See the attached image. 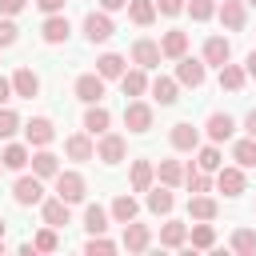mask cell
<instances>
[{
    "instance_id": "cell-1",
    "label": "cell",
    "mask_w": 256,
    "mask_h": 256,
    "mask_svg": "<svg viewBox=\"0 0 256 256\" xmlns=\"http://www.w3.org/2000/svg\"><path fill=\"white\" fill-rule=\"evenodd\" d=\"M12 200H16L20 208H32V204H40V200H44L40 176H36V172H32V176H20V180L12 184Z\"/></svg>"
},
{
    "instance_id": "cell-2",
    "label": "cell",
    "mask_w": 256,
    "mask_h": 256,
    "mask_svg": "<svg viewBox=\"0 0 256 256\" xmlns=\"http://www.w3.org/2000/svg\"><path fill=\"white\" fill-rule=\"evenodd\" d=\"M56 196L68 200V204L84 200V176L80 172H56Z\"/></svg>"
},
{
    "instance_id": "cell-3",
    "label": "cell",
    "mask_w": 256,
    "mask_h": 256,
    "mask_svg": "<svg viewBox=\"0 0 256 256\" xmlns=\"http://www.w3.org/2000/svg\"><path fill=\"white\" fill-rule=\"evenodd\" d=\"M112 32H116V28H112V20H108L104 12H88V16H84V36H88L92 44H104Z\"/></svg>"
},
{
    "instance_id": "cell-4",
    "label": "cell",
    "mask_w": 256,
    "mask_h": 256,
    "mask_svg": "<svg viewBox=\"0 0 256 256\" xmlns=\"http://www.w3.org/2000/svg\"><path fill=\"white\" fill-rule=\"evenodd\" d=\"M100 96H104V76H100V72H88V76L76 80V100H84V104H100Z\"/></svg>"
},
{
    "instance_id": "cell-5",
    "label": "cell",
    "mask_w": 256,
    "mask_h": 256,
    "mask_svg": "<svg viewBox=\"0 0 256 256\" xmlns=\"http://www.w3.org/2000/svg\"><path fill=\"white\" fill-rule=\"evenodd\" d=\"M124 128H128V132H148V128H152V108L140 104V100H132V104L124 108Z\"/></svg>"
},
{
    "instance_id": "cell-6",
    "label": "cell",
    "mask_w": 256,
    "mask_h": 256,
    "mask_svg": "<svg viewBox=\"0 0 256 256\" xmlns=\"http://www.w3.org/2000/svg\"><path fill=\"white\" fill-rule=\"evenodd\" d=\"M124 152H128V144H124V136H116V132H108V136H100V148H96V160H104V164H120V160H124Z\"/></svg>"
},
{
    "instance_id": "cell-7",
    "label": "cell",
    "mask_w": 256,
    "mask_h": 256,
    "mask_svg": "<svg viewBox=\"0 0 256 256\" xmlns=\"http://www.w3.org/2000/svg\"><path fill=\"white\" fill-rule=\"evenodd\" d=\"M152 244V232H148V224H136V220H128L124 224V248L128 252H144Z\"/></svg>"
},
{
    "instance_id": "cell-8",
    "label": "cell",
    "mask_w": 256,
    "mask_h": 256,
    "mask_svg": "<svg viewBox=\"0 0 256 256\" xmlns=\"http://www.w3.org/2000/svg\"><path fill=\"white\" fill-rule=\"evenodd\" d=\"M228 56H232V44L224 40V36H208L204 40V64H228Z\"/></svg>"
},
{
    "instance_id": "cell-9",
    "label": "cell",
    "mask_w": 256,
    "mask_h": 256,
    "mask_svg": "<svg viewBox=\"0 0 256 256\" xmlns=\"http://www.w3.org/2000/svg\"><path fill=\"white\" fill-rule=\"evenodd\" d=\"M176 80H180V84H188V88H200V84H204V64H200V60L180 56V64H176Z\"/></svg>"
},
{
    "instance_id": "cell-10",
    "label": "cell",
    "mask_w": 256,
    "mask_h": 256,
    "mask_svg": "<svg viewBox=\"0 0 256 256\" xmlns=\"http://www.w3.org/2000/svg\"><path fill=\"white\" fill-rule=\"evenodd\" d=\"M12 92L24 96V100H32V96L40 92V76H36L32 68H16V76H12Z\"/></svg>"
},
{
    "instance_id": "cell-11",
    "label": "cell",
    "mask_w": 256,
    "mask_h": 256,
    "mask_svg": "<svg viewBox=\"0 0 256 256\" xmlns=\"http://www.w3.org/2000/svg\"><path fill=\"white\" fill-rule=\"evenodd\" d=\"M184 52H188V32H180V28L164 32V40H160V56H172V60H180Z\"/></svg>"
},
{
    "instance_id": "cell-12",
    "label": "cell",
    "mask_w": 256,
    "mask_h": 256,
    "mask_svg": "<svg viewBox=\"0 0 256 256\" xmlns=\"http://www.w3.org/2000/svg\"><path fill=\"white\" fill-rule=\"evenodd\" d=\"M200 144V132L188 124V120H180V124H172V148H180V152H192Z\"/></svg>"
},
{
    "instance_id": "cell-13",
    "label": "cell",
    "mask_w": 256,
    "mask_h": 256,
    "mask_svg": "<svg viewBox=\"0 0 256 256\" xmlns=\"http://www.w3.org/2000/svg\"><path fill=\"white\" fill-rule=\"evenodd\" d=\"M216 184L224 196H240L244 192V172L240 168H216Z\"/></svg>"
},
{
    "instance_id": "cell-14",
    "label": "cell",
    "mask_w": 256,
    "mask_h": 256,
    "mask_svg": "<svg viewBox=\"0 0 256 256\" xmlns=\"http://www.w3.org/2000/svg\"><path fill=\"white\" fill-rule=\"evenodd\" d=\"M132 60H136L140 68H156V64H160V44H152V40H136V44H132Z\"/></svg>"
},
{
    "instance_id": "cell-15",
    "label": "cell",
    "mask_w": 256,
    "mask_h": 256,
    "mask_svg": "<svg viewBox=\"0 0 256 256\" xmlns=\"http://www.w3.org/2000/svg\"><path fill=\"white\" fill-rule=\"evenodd\" d=\"M24 132H28V140H32L36 148L52 144V136H56V128H52V120H48V116H36V120H32V124H28Z\"/></svg>"
},
{
    "instance_id": "cell-16",
    "label": "cell",
    "mask_w": 256,
    "mask_h": 256,
    "mask_svg": "<svg viewBox=\"0 0 256 256\" xmlns=\"http://www.w3.org/2000/svg\"><path fill=\"white\" fill-rule=\"evenodd\" d=\"M96 72H100L104 80H120V76H124V56H120V52H104V56L96 60Z\"/></svg>"
},
{
    "instance_id": "cell-17",
    "label": "cell",
    "mask_w": 256,
    "mask_h": 256,
    "mask_svg": "<svg viewBox=\"0 0 256 256\" xmlns=\"http://www.w3.org/2000/svg\"><path fill=\"white\" fill-rule=\"evenodd\" d=\"M204 128H208V136L220 144V140H228V136H232V128H236V124H232V116H228V112H212Z\"/></svg>"
},
{
    "instance_id": "cell-18",
    "label": "cell",
    "mask_w": 256,
    "mask_h": 256,
    "mask_svg": "<svg viewBox=\"0 0 256 256\" xmlns=\"http://www.w3.org/2000/svg\"><path fill=\"white\" fill-rule=\"evenodd\" d=\"M40 212H44V224H52V228H64L68 224V200H60V196L56 200H44Z\"/></svg>"
},
{
    "instance_id": "cell-19",
    "label": "cell",
    "mask_w": 256,
    "mask_h": 256,
    "mask_svg": "<svg viewBox=\"0 0 256 256\" xmlns=\"http://www.w3.org/2000/svg\"><path fill=\"white\" fill-rule=\"evenodd\" d=\"M68 32H72V28H68V20H64V16H56V12H52V16L44 20V40H48V44H64V40H68Z\"/></svg>"
},
{
    "instance_id": "cell-20",
    "label": "cell",
    "mask_w": 256,
    "mask_h": 256,
    "mask_svg": "<svg viewBox=\"0 0 256 256\" xmlns=\"http://www.w3.org/2000/svg\"><path fill=\"white\" fill-rule=\"evenodd\" d=\"M188 212H192V220H216V212H220V208H216V200H212V196H200V192H196V196L188 200Z\"/></svg>"
},
{
    "instance_id": "cell-21",
    "label": "cell",
    "mask_w": 256,
    "mask_h": 256,
    "mask_svg": "<svg viewBox=\"0 0 256 256\" xmlns=\"http://www.w3.org/2000/svg\"><path fill=\"white\" fill-rule=\"evenodd\" d=\"M220 20H224L232 32H240V28H244V0H224V4H220Z\"/></svg>"
},
{
    "instance_id": "cell-22",
    "label": "cell",
    "mask_w": 256,
    "mask_h": 256,
    "mask_svg": "<svg viewBox=\"0 0 256 256\" xmlns=\"http://www.w3.org/2000/svg\"><path fill=\"white\" fill-rule=\"evenodd\" d=\"M64 152H68L72 160H92V156H96V148H92L88 136H68V140H64Z\"/></svg>"
},
{
    "instance_id": "cell-23",
    "label": "cell",
    "mask_w": 256,
    "mask_h": 256,
    "mask_svg": "<svg viewBox=\"0 0 256 256\" xmlns=\"http://www.w3.org/2000/svg\"><path fill=\"white\" fill-rule=\"evenodd\" d=\"M152 164L148 160H132V192H148L152 188Z\"/></svg>"
},
{
    "instance_id": "cell-24",
    "label": "cell",
    "mask_w": 256,
    "mask_h": 256,
    "mask_svg": "<svg viewBox=\"0 0 256 256\" xmlns=\"http://www.w3.org/2000/svg\"><path fill=\"white\" fill-rule=\"evenodd\" d=\"M172 204H176V196L168 192V184H164V188H148V208H152L156 216L172 212Z\"/></svg>"
},
{
    "instance_id": "cell-25",
    "label": "cell",
    "mask_w": 256,
    "mask_h": 256,
    "mask_svg": "<svg viewBox=\"0 0 256 256\" xmlns=\"http://www.w3.org/2000/svg\"><path fill=\"white\" fill-rule=\"evenodd\" d=\"M136 212H140V204H136L132 196H116V200H112V220H116V224L136 220Z\"/></svg>"
},
{
    "instance_id": "cell-26",
    "label": "cell",
    "mask_w": 256,
    "mask_h": 256,
    "mask_svg": "<svg viewBox=\"0 0 256 256\" xmlns=\"http://www.w3.org/2000/svg\"><path fill=\"white\" fill-rule=\"evenodd\" d=\"M184 240H188V228H184L180 220H168V224L160 228V244H164V248H180Z\"/></svg>"
},
{
    "instance_id": "cell-27",
    "label": "cell",
    "mask_w": 256,
    "mask_h": 256,
    "mask_svg": "<svg viewBox=\"0 0 256 256\" xmlns=\"http://www.w3.org/2000/svg\"><path fill=\"white\" fill-rule=\"evenodd\" d=\"M128 16H132V24H152L156 20V4L152 0H128Z\"/></svg>"
},
{
    "instance_id": "cell-28",
    "label": "cell",
    "mask_w": 256,
    "mask_h": 256,
    "mask_svg": "<svg viewBox=\"0 0 256 256\" xmlns=\"http://www.w3.org/2000/svg\"><path fill=\"white\" fill-rule=\"evenodd\" d=\"M244 68H236V64H220V88H228V92H240L244 88Z\"/></svg>"
},
{
    "instance_id": "cell-29",
    "label": "cell",
    "mask_w": 256,
    "mask_h": 256,
    "mask_svg": "<svg viewBox=\"0 0 256 256\" xmlns=\"http://www.w3.org/2000/svg\"><path fill=\"white\" fill-rule=\"evenodd\" d=\"M24 164H28V148H24V144H8V148H4V156H0V168L20 172Z\"/></svg>"
},
{
    "instance_id": "cell-30",
    "label": "cell",
    "mask_w": 256,
    "mask_h": 256,
    "mask_svg": "<svg viewBox=\"0 0 256 256\" xmlns=\"http://www.w3.org/2000/svg\"><path fill=\"white\" fill-rule=\"evenodd\" d=\"M32 172L44 180V176H56V172H60V164H56V156H52L48 148H40V152L32 156Z\"/></svg>"
},
{
    "instance_id": "cell-31",
    "label": "cell",
    "mask_w": 256,
    "mask_h": 256,
    "mask_svg": "<svg viewBox=\"0 0 256 256\" xmlns=\"http://www.w3.org/2000/svg\"><path fill=\"white\" fill-rule=\"evenodd\" d=\"M120 88H124V96H144V88H148V80H144V68H136V72H124V76H120Z\"/></svg>"
},
{
    "instance_id": "cell-32",
    "label": "cell",
    "mask_w": 256,
    "mask_h": 256,
    "mask_svg": "<svg viewBox=\"0 0 256 256\" xmlns=\"http://www.w3.org/2000/svg\"><path fill=\"white\" fill-rule=\"evenodd\" d=\"M108 120H112V116H108V108H100V104H92V108L84 112V128H88L92 136H96V132H104V128H108Z\"/></svg>"
},
{
    "instance_id": "cell-33",
    "label": "cell",
    "mask_w": 256,
    "mask_h": 256,
    "mask_svg": "<svg viewBox=\"0 0 256 256\" xmlns=\"http://www.w3.org/2000/svg\"><path fill=\"white\" fill-rule=\"evenodd\" d=\"M84 228H88L92 236H100V232L108 228V212H104L100 204H88V212H84Z\"/></svg>"
},
{
    "instance_id": "cell-34",
    "label": "cell",
    "mask_w": 256,
    "mask_h": 256,
    "mask_svg": "<svg viewBox=\"0 0 256 256\" xmlns=\"http://www.w3.org/2000/svg\"><path fill=\"white\" fill-rule=\"evenodd\" d=\"M232 160H236L240 168H252V164H256V140H252V136H248V140H236Z\"/></svg>"
},
{
    "instance_id": "cell-35",
    "label": "cell",
    "mask_w": 256,
    "mask_h": 256,
    "mask_svg": "<svg viewBox=\"0 0 256 256\" xmlns=\"http://www.w3.org/2000/svg\"><path fill=\"white\" fill-rule=\"evenodd\" d=\"M152 96H156L160 104H176V80L156 76V80H152Z\"/></svg>"
},
{
    "instance_id": "cell-36",
    "label": "cell",
    "mask_w": 256,
    "mask_h": 256,
    "mask_svg": "<svg viewBox=\"0 0 256 256\" xmlns=\"http://www.w3.org/2000/svg\"><path fill=\"white\" fill-rule=\"evenodd\" d=\"M160 184H168V188H176L180 180H184V168H180V160H160Z\"/></svg>"
},
{
    "instance_id": "cell-37",
    "label": "cell",
    "mask_w": 256,
    "mask_h": 256,
    "mask_svg": "<svg viewBox=\"0 0 256 256\" xmlns=\"http://www.w3.org/2000/svg\"><path fill=\"white\" fill-rule=\"evenodd\" d=\"M232 248L244 252V256H256V232L252 228H236L232 232Z\"/></svg>"
},
{
    "instance_id": "cell-38",
    "label": "cell",
    "mask_w": 256,
    "mask_h": 256,
    "mask_svg": "<svg viewBox=\"0 0 256 256\" xmlns=\"http://www.w3.org/2000/svg\"><path fill=\"white\" fill-rule=\"evenodd\" d=\"M212 244H216L212 224H196V228H192V248H212Z\"/></svg>"
},
{
    "instance_id": "cell-39",
    "label": "cell",
    "mask_w": 256,
    "mask_h": 256,
    "mask_svg": "<svg viewBox=\"0 0 256 256\" xmlns=\"http://www.w3.org/2000/svg\"><path fill=\"white\" fill-rule=\"evenodd\" d=\"M56 244H60V240H56L52 224H48L44 232H36V240H32V248H36V252H56Z\"/></svg>"
},
{
    "instance_id": "cell-40",
    "label": "cell",
    "mask_w": 256,
    "mask_h": 256,
    "mask_svg": "<svg viewBox=\"0 0 256 256\" xmlns=\"http://www.w3.org/2000/svg\"><path fill=\"white\" fill-rule=\"evenodd\" d=\"M184 8L192 12V20H212V12H216V4H212V0H188Z\"/></svg>"
},
{
    "instance_id": "cell-41",
    "label": "cell",
    "mask_w": 256,
    "mask_h": 256,
    "mask_svg": "<svg viewBox=\"0 0 256 256\" xmlns=\"http://www.w3.org/2000/svg\"><path fill=\"white\" fill-rule=\"evenodd\" d=\"M196 164H200V172H216L220 168V152L216 148H200V160Z\"/></svg>"
},
{
    "instance_id": "cell-42",
    "label": "cell",
    "mask_w": 256,
    "mask_h": 256,
    "mask_svg": "<svg viewBox=\"0 0 256 256\" xmlns=\"http://www.w3.org/2000/svg\"><path fill=\"white\" fill-rule=\"evenodd\" d=\"M16 128H20V116L12 108H0V136H12Z\"/></svg>"
},
{
    "instance_id": "cell-43",
    "label": "cell",
    "mask_w": 256,
    "mask_h": 256,
    "mask_svg": "<svg viewBox=\"0 0 256 256\" xmlns=\"http://www.w3.org/2000/svg\"><path fill=\"white\" fill-rule=\"evenodd\" d=\"M184 180H188V188H192V192H208V184H212V180H208V172H192V168L184 172Z\"/></svg>"
},
{
    "instance_id": "cell-44",
    "label": "cell",
    "mask_w": 256,
    "mask_h": 256,
    "mask_svg": "<svg viewBox=\"0 0 256 256\" xmlns=\"http://www.w3.org/2000/svg\"><path fill=\"white\" fill-rule=\"evenodd\" d=\"M84 252H88V256H96V252H116V244L104 240V232H100V236H92V240L84 244Z\"/></svg>"
},
{
    "instance_id": "cell-45",
    "label": "cell",
    "mask_w": 256,
    "mask_h": 256,
    "mask_svg": "<svg viewBox=\"0 0 256 256\" xmlns=\"http://www.w3.org/2000/svg\"><path fill=\"white\" fill-rule=\"evenodd\" d=\"M16 32H20V28H16L12 20H0V48H8V44H16Z\"/></svg>"
},
{
    "instance_id": "cell-46",
    "label": "cell",
    "mask_w": 256,
    "mask_h": 256,
    "mask_svg": "<svg viewBox=\"0 0 256 256\" xmlns=\"http://www.w3.org/2000/svg\"><path fill=\"white\" fill-rule=\"evenodd\" d=\"M156 8H160L164 16H180V12H184V0H156Z\"/></svg>"
},
{
    "instance_id": "cell-47",
    "label": "cell",
    "mask_w": 256,
    "mask_h": 256,
    "mask_svg": "<svg viewBox=\"0 0 256 256\" xmlns=\"http://www.w3.org/2000/svg\"><path fill=\"white\" fill-rule=\"evenodd\" d=\"M24 4H28V0H0V12L16 16V12H24Z\"/></svg>"
},
{
    "instance_id": "cell-48",
    "label": "cell",
    "mask_w": 256,
    "mask_h": 256,
    "mask_svg": "<svg viewBox=\"0 0 256 256\" xmlns=\"http://www.w3.org/2000/svg\"><path fill=\"white\" fill-rule=\"evenodd\" d=\"M36 4H40V12H48V16H52V12H60V8H64V0H36Z\"/></svg>"
},
{
    "instance_id": "cell-49",
    "label": "cell",
    "mask_w": 256,
    "mask_h": 256,
    "mask_svg": "<svg viewBox=\"0 0 256 256\" xmlns=\"http://www.w3.org/2000/svg\"><path fill=\"white\" fill-rule=\"evenodd\" d=\"M8 100H12V80H4V76H0V108H4Z\"/></svg>"
},
{
    "instance_id": "cell-50",
    "label": "cell",
    "mask_w": 256,
    "mask_h": 256,
    "mask_svg": "<svg viewBox=\"0 0 256 256\" xmlns=\"http://www.w3.org/2000/svg\"><path fill=\"white\" fill-rule=\"evenodd\" d=\"M244 128H248V136H252V140H256V108H252V112H248V116H244Z\"/></svg>"
},
{
    "instance_id": "cell-51",
    "label": "cell",
    "mask_w": 256,
    "mask_h": 256,
    "mask_svg": "<svg viewBox=\"0 0 256 256\" xmlns=\"http://www.w3.org/2000/svg\"><path fill=\"white\" fill-rule=\"evenodd\" d=\"M104 4V12H116V8H128V0H100Z\"/></svg>"
},
{
    "instance_id": "cell-52",
    "label": "cell",
    "mask_w": 256,
    "mask_h": 256,
    "mask_svg": "<svg viewBox=\"0 0 256 256\" xmlns=\"http://www.w3.org/2000/svg\"><path fill=\"white\" fill-rule=\"evenodd\" d=\"M244 72H248V76H256V52H248V64H244Z\"/></svg>"
},
{
    "instance_id": "cell-53",
    "label": "cell",
    "mask_w": 256,
    "mask_h": 256,
    "mask_svg": "<svg viewBox=\"0 0 256 256\" xmlns=\"http://www.w3.org/2000/svg\"><path fill=\"white\" fill-rule=\"evenodd\" d=\"M0 240H4V220H0Z\"/></svg>"
},
{
    "instance_id": "cell-54",
    "label": "cell",
    "mask_w": 256,
    "mask_h": 256,
    "mask_svg": "<svg viewBox=\"0 0 256 256\" xmlns=\"http://www.w3.org/2000/svg\"><path fill=\"white\" fill-rule=\"evenodd\" d=\"M0 252H4V240H0Z\"/></svg>"
},
{
    "instance_id": "cell-55",
    "label": "cell",
    "mask_w": 256,
    "mask_h": 256,
    "mask_svg": "<svg viewBox=\"0 0 256 256\" xmlns=\"http://www.w3.org/2000/svg\"><path fill=\"white\" fill-rule=\"evenodd\" d=\"M248 4H252V8H256V0H248Z\"/></svg>"
}]
</instances>
